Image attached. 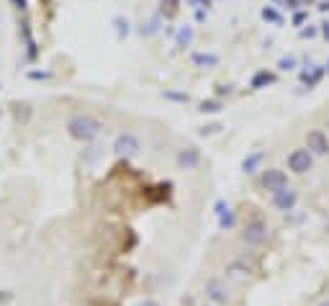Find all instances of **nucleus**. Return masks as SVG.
I'll list each match as a JSON object with an SVG mask.
<instances>
[{
    "instance_id": "obj_20",
    "label": "nucleus",
    "mask_w": 329,
    "mask_h": 306,
    "mask_svg": "<svg viewBox=\"0 0 329 306\" xmlns=\"http://www.w3.org/2000/svg\"><path fill=\"white\" fill-rule=\"evenodd\" d=\"M168 98H175V100H188V95H180V93H168Z\"/></svg>"
},
{
    "instance_id": "obj_13",
    "label": "nucleus",
    "mask_w": 329,
    "mask_h": 306,
    "mask_svg": "<svg viewBox=\"0 0 329 306\" xmlns=\"http://www.w3.org/2000/svg\"><path fill=\"white\" fill-rule=\"evenodd\" d=\"M193 62L196 65H216L219 57L216 54H193Z\"/></svg>"
},
{
    "instance_id": "obj_12",
    "label": "nucleus",
    "mask_w": 329,
    "mask_h": 306,
    "mask_svg": "<svg viewBox=\"0 0 329 306\" xmlns=\"http://www.w3.org/2000/svg\"><path fill=\"white\" fill-rule=\"evenodd\" d=\"M268 83H273V75H270V72H257V75L252 77V88H262V85H268Z\"/></svg>"
},
{
    "instance_id": "obj_6",
    "label": "nucleus",
    "mask_w": 329,
    "mask_h": 306,
    "mask_svg": "<svg viewBox=\"0 0 329 306\" xmlns=\"http://www.w3.org/2000/svg\"><path fill=\"white\" fill-rule=\"evenodd\" d=\"M268 239V227L262 221H250L244 229H242V242L250 244V247H257Z\"/></svg>"
},
{
    "instance_id": "obj_15",
    "label": "nucleus",
    "mask_w": 329,
    "mask_h": 306,
    "mask_svg": "<svg viewBox=\"0 0 329 306\" xmlns=\"http://www.w3.org/2000/svg\"><path fill=\"white\" fill-rule=\"evenodd\" d=\"M219 108H221L219 100H203V103H201V111H203V113H216Z\"/></svg>"
},
{
    "instance_id": "obj_4",
    "label": "nucleus",
    "mask_w": 329,
    "mask_h": 306,
    "mask_svg": "<svg viewBox=\"0 0 329 306\" xmlns=\"http://www.w3.org/2000/svg\"><path fill=\"white\" fill-rule=\"evenodd\" d=\"M260 183H262L265 191H270V193L275 196V193H280V191L288 188V175H285L283 170H278V168H268V170L262 173Z\"/></svg>"
},
{
    "instance_id": "obj_1",
    "label": "nucleus",
    "mask_w": 329,
    "mask_h": 306,
    "mask_svg": "<svg viewBox=\"0 0 329 306\" xmlns=\"http://www.w3.org/2000/svg\"><path fill=\"white\" fill-rule=\"evenodd\" d=\"M100 129H103V124L98 118H93L90 113H75L67 121V134L77 141H93L100 134Z\"/></svg>"
},
{
    "instance_id": "obj_8",
    "label": "nucleus",
    "mask_w": 329,
    "mask_h": 306,
    "mask_svg": "<svg viewBox=\"0 0 329 306\" xmlns=\"http://www.w3.org/2000/svg\"><path fill=\"white\" fill-rule=\"evenodd\" d=\"M296 203H298V193H296L293 188H285V191H280V193L273 196V206H275L278 211H283V214L293 211Z\"/></svg>"
},
{
    "instance_id": "obj_5",
    "label": "nucleus",
    "mask_w": 329,
    "mask_h": 306,
    "mask_svg": "<svg viewBox=\"0 0 329 306\" xmlns=\"http://www.w3.org/2000/svg\"><path fill=\"white\" fill-rule=\"evenodd\" d=\"M311 162H314V157H311V152L309 149H293L291 155H288V170L291 173H296V175H303V173H309L311 170Z\"/></svg>"
},
{
    "instance_id": "obj_18",
    "label": "nucleus",
    "mask_w": 329,
    "mask_h": 306,
    "mask_svg": "<svg viewBox=\"0 0 329 306\" xmlns=\"http://www.w3.org/2000/svg\"><path fill=\"white\" fill-rule=\"evenodd\" d=\"M262 16H265V18H270V21H278V13H275V11H270V8H265V11H262Z\"/></svg>"
},
{
    "instance_id": "obj_2",
    "label": "nucleus",
    "mask_w": 329,
    "mask_h": 306,
    "mask_svg": "<svg viewBox=\"0 0 329 306\" xmlns=\"http://www.w3.org/2000/svg\"><path fill=\"white\" fill-rule=\"evenodd\" d=\"M139 149H141V141L131 131H121L113 141V152L118 157H134V155H139Z\"/></svg>"
},
{
    "instance_id": "obj_23",
    "label": "nucleus",
    "mask_w": 329,
    "mask_h": 306,
    "mask_svg": "<svg viewBox=\"0 0 329 306\" xmlns=\"http://www.w3.org/2000/svg\"><path fill=\"white\" fill-rule=\"evenodd\" d=\"M319 306H329V298H324V301H321V303H319Z\"/></svg>"
},
{
    "instance_id": "obj_11",
    "label": "nucleus",
    "mask_w": 329,
    "mask_h": 306,
    "mask_svg": "<svg viewBox=\"0 0 329 306\" xmlns=\"http://www.w3.org/2000/svg\"><path fill=\"white\" fill-rule=\"evenodd\" d=\"M216 214H219V224H221V229H232L234 227V211L229 209V203H224V201H219L216 203Z\"/></svg>"
},
{
    "instance_id": "obj_14",
    "label": "nucleus",
    "mask_w": 329,
    "mask_h": 306,
    "mask_svg": "<svg viewBox=\"0 0 329 306\" xmlns=\"http://www.w3.org/2000/svg\"><path fill=\"white\" fill-rule=\"evenodd\" d=\"M227 273H234V275H239V278H244V275L250 273V268H244L242 262H232V265L227 268Z\"/></svg>"
},
{
    "instance_id": "obj_9",
    "label": "nucleus",
    "mask_w": 329,
    "mask_h": 306,
    "mask_svg": "<svg viewBox=\"0 0 329 306\" xmlns=\"http://www.w3.org/2000/svg\"><path fill=\"white\" fill-rule=\"evenodd\" d=\"M198 162H201V155H198L196 147H188V149H183L178 155V168L180 170H193Z\"/></svg>"
},
{
    "instance_id": "obj_17",
    "label": "nucleus",
    "mask_w": 329,
    "mask_h": 306,
    "mask_svg": "<svg viewBox=\"0 0 329 306\" xmlns=\"http://www.w3.org/2000/svg\"><path fill=\"white\" fill-rule=\"evenodd\" d=\"M136 306H162L159 301H154V298H144V301H139Z\"/></svg>"
},
{
    "instance_id": "obj_7",
    "label": "nucleus",
    "mask_w": 329,
    "mask_h": 306,
    "mask_svg": "<svg viewBox=\"0 0 329 306\" xmlns=\"http://www.w3.org/2000/svg\"><path fill=\"white\" fill-rule=\"evenodd\" d=\"M306 149L314 152V155H326L329 152V139L324 136V131H319V129L309 131L306 134Z\"/></svg>"
},
{
    "instance_id": "obj_10",
    "label": "nucleus",
    "mask_w": 329,
    "mask_h": 306,
    "mask_svg": "<svg viewBox=\"0 0 329 306\" xmlns=\"http://www.w3.org/2000/svg\"><path fill=\"white\" fill-rule=\"evenodd\" d=\"M262 160H265V152H262V149H257V152H252V155H247V157H244L242 170H244L247 175H252V173H257V170H260Z\"/></svg>"
},
{
    "instance_id": "obj_22",
    "label": "nucleus",
    "mask_w": 329,
    "mask_h": 306,
    "mask_svg": "<svg viewBox=\"0 0 329 306\" xmlns=\"http://www.w3.org/2000/svg\"><path fill=\"white\" fill-rule=\"evenodd\" d=\"M16 8H26V0H16Z\"/></svg>"
},
{
    "instance_id": "obj_19",
    "label": "nucleus",
    "mask_w": 329,
    "mask_h": 306,
    "mask_svg": "<svg viewBox=\"0 0 329 306\" xmlns=\"http://www.w3.org/2000/svg\"><path fill=\"white\" fill-rule=\"evenodd\" d=\"M293 67V57H288V59H280V70H291Z\"/></svg>"
},
{
    "instance_id": "obj_16",
    "label": "nucleus",
    "mask_w": 329,
    "mask_h": 306,
    "mask_svg": "<svg viewBox=\"0 0 329 306\" xmlns=\"http://www.w3.org/2000/svg\"><path fill=\"white\" fill-rule=\"evenodd\" d=\"M178 42H180V47H188L193 42V29H183L180 36H178Z\"/></svg>"
},
{
    "instance_id": "obj_3",
    "label": "nucleus",
    "mask_w": 329,
    "mask_h": 306,
    "mask_svg": "<svg viewBox=\"0 0 329 306\" xmlns=\"http://www.w3.org/2000/svg\"><path fill=\"white\" fill-rule=\"evenodd\" d=\"M203 293H206V298H209L214 306H224V303H229V301H232L229 285H227L224 280H219V278H211V280H206V285H203Z\"/></svg>"
},
{
    "instance_id": "obj_21",
    "label": "nucleus",
    "mask_w": 329,
    "mask_h": 306,
    "mask_svg": "<svg viewBox=\"0 0 329 306\" xmlns=\"http://www.w3.org/2000/svg\"><path fill=\"white\" fill-rule=\"evenodd\" d=\"M31 77H36V80L39 77H49V72H31Z\"/></svg>"
}]
</instances>
